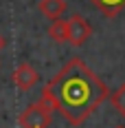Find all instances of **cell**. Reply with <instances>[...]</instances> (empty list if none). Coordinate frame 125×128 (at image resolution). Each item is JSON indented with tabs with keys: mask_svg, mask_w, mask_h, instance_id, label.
Segmentation results:
<instances>
[{
	"mask_svg": "<svg viewBox=\"0 0 125 128\" xmlns=\"http://www.w3.org/2000/svg\"><path fill=\"white\" fill-rule=\"evenodd\" d=\"M108 95L110 90L103 80L79 58L68 60L42 88V100L70 126H81L108 100Z\"/></svg>",
	"mask_w": 125,
	"mask_h": 128,
	"instance_id": "6da1fadb",
	"label": "cell"
},
{
	"mask_svg": "<svg viewBox=\"0 0 125 128\" xmlns=\"http://www.w3.org/2000/svg\"><path fill=\"white\" fill-rule=\"evenodd\" d=\"M50 122H53V108L44 100L26 106V110H22V115H20L22 128H48Z\"/></svg>",
	"mask_w": 125,
	"mask_h": 128,
	"instance_id": "7a4b0ae2",
	"label": "cell"
},
{
	"mask_svg": "<svg viewBox=\"0 0 125 128\" xmlns=\"http://www.w3.org/2000/svg\"><path fill=\"white\" fill-rule=\"evenodd\" d=\"M66 22H68V42H70L73 46L86 44V40L92 36V26H90V22H88L83 16H79V13H73Z\"/></svg>",
	"mask_w": 125,
	"mask_h": 128,
	"instance_id": "3957f363",
	"label": "cell"
},
{
	"mask_svg": "<svg viewBox=\"0 0 125 128\" xmlns=\"http://www.w3.org/2000/svg\"><path fill=\"white\" fill-rule=\"evenodd\" d=\"M38 82H40L38 71H35L29 62H22V64L15 66V71H13V84L20 90H31Z\"/></svg>",
	"mask_w": 125,
	"mask_h": 128,
	"instance_id": "277c9868",
	"label": "cell"
},
{
	"mask_svg": "<svg viewBox=\"0 0 125 128\" xmlns=\"http://www.w3.org/2000/svg\"><path fill=\"white\" fill-rule=\"evenodd\" d=\"M38 9L46 20H57L66 13V0H40Z\"/></svg>",
	"mask_w": 125,
	"mask_h": 128,
	"instance_id": "5b68a950",
	"label": "cell"
},
{
	"mask_svg": "<svg viewBox=\"0 0 125 128\" xmlns=\"http://www.w3.org/2000/svg\"><path fill=\"white\" fill-rule=\"evenodd\" d=\"M48 38L55 40V42H68V22L64 18H57V20H50L48 26Z\"/></svg>",
	"mask_w": 125,
	"mask_h": 128,
	"instance_id": "8992f818",
	"label": "cell"
},
{
	"mask_svg": "<svg viewBox=\"0 0 125 128\" xmlns=\"http://www.w3.org/2000/svg\"><path fill=\"white\" fill-rule=\"evenodd\" d=\"M97 9H99L103 16H108V18H112L116 13L125 9V0H90Z\"/></svg>",
	"mask_w": 125,
	"mask_h": 128,
	"instance_id": "52a82bcc",
	"label": "cell"
},
{
	"mask_svg": "<svg viewBox=\"0 0 125 128\" xmlns=\"http://www.w3.org/2000/svg\"><path fill=\"white\" fill-rule=\"evenodd\" d=\"M110 100H112V106H114V108H116V110H119V113L125 117V82L119 86V90L114 93Z\"/></svg>",
	"mask_w": 125,
	"mask_h": 128,
	"instance_id": "ba28073f",
	"label": "cell"
},
{
	"mask_svg": "<svg viewBox=\"0 0 125 128\" xmlns=\"http://www.w3.org/2000/svg\"><path fill=\"white\" fill-rule=\"evenodd\" d=\"M4 44H7V42H4V38H2V33H0V51L4 49Z\"/></svg>",
	"mask_w": 125,
	"mask_h": 128,
	"instance_id": "9c48e42d",
	"label": "cell"
},
{
	"mask_svg": "<svg viewBox=\"0 0 125 128\" xmlns=\"http://www.w3.org/2000/svg\"><path fill=\"white\" fill-rule=\"evenodd\" d=\"M116 128H125V126H116Z\"/></svg>",
	"mask_w": 125,
	"mask_h": 128,
	"instance_id": "30bf717a",
	"label": "cell"
}]
</instances>
